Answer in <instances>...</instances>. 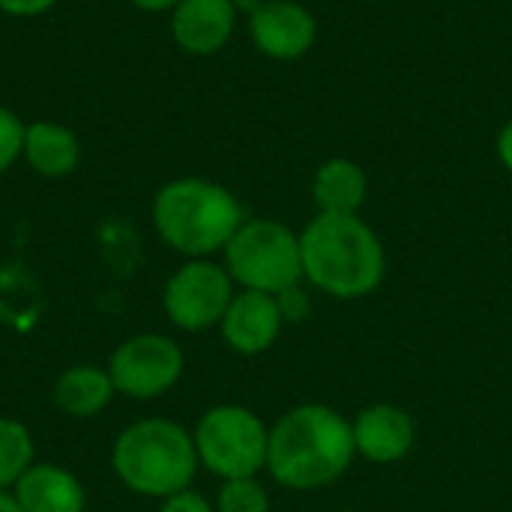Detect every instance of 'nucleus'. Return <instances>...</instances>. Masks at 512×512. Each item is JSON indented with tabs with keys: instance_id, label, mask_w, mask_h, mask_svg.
I'll return each instance as SVG.
<instances>
[{
	"instance_id": "6e6552de",
	"label": "nucleus",
	"mask_w": 512,
	"mask_h": 512,
	"mask_svg": "<svg viewBox=\"0 0 512 512\" xmlns=\"http://www.w3.org/2000/svg\"><path fill=\"white\" fill-rule=\"evenodd\" d=\"M183 348L162 333H138L114 348L108 357V375L120 396L150 402L165 396L183 375Z\"/></svg>"
},
{
	"instance_id": "423d86ee",
	"label": "nucleus",
	"mask_w": 512,
	"mask_h": 512,
	"mask_svg": "<svg viewBox=\"0 0 512 512\" xmlns=\"http://www.w3.org/2000/svg\"><path fill=\"white\" fill-rule=\"evenodd\" d=\"M198 465L213 477L243 480L267 471L270 426L243 405H216L204 411L192 432Z\"/></svg>"
},
{
	"instance_id": "f03ea898",
	"label": "nucleus",
	"mask_w": 512,
	"mask_h": 512,
	"mask_svg": "<svg viewBox=\"0 0 512 512\" xmlns=\"http://www.w3.org/2000/svg\"><path fill=\"white\" fill-rule=\"evenodd\" d=\"M300 255L303 282L333 300L369 297L387 273L384 243L360 213H318L300 231Z\"/></svg>"
},
{
	"instance_id": "412c9836",
	"label": "nucleus",
	"mask_w": 512,
	"mask_h": 512,
	"mask_svg": "<svg viewBox=\"0 0 512 512\" xmlns=\"http://www.w3.org/2000/svg\"><path fill=\"white\" fill-rule=\"evenodd\" d=\"M159 512H216V507L204 495H198L195 489H183V492L165 498Z\"/></svg>"
},
{
	"instance_id": "aec40b11",
	"label": "nucleus",
	"mask_w": 512,
	"mask_h": 512,
	"mask_svg": "<svg viewBox=\"0 0 512 512\" xmlns=\"http://www.w3.org/2000/svg\"><path fill=\"white\" fill-rule=\"evenodd\" d=\"M276 303H279V312H282V321L285 324H303L312 315V297L303 288V282L279 291L276 294Z\"/></svg>"
},
{
	"instance_id": "dca6fc26",
	"label": "nucleus",
	"mask_w": 512,
	"mask_h": 512,
	"mask_svg": "<svg viewBox=\"0 0 512 512\" xmlns=\"http://www.w3.org/2000/svg\"><path fill=\"white\" fill-rule=\"evenodd\" d=\"M114 384H111V375L108 369H99V366H72L66 369L57 384H54V405L66 414V417H75V420H87V417H96L99 411L108 408V402L114 399Z\"/></svg>"
},
{
	"instance_id": "20e7f679",
	"label": "nucleus",
	"mask_w": 512,
	"mask_h": 512,
	"mask_svg": "<svg viewBox=\"0 0 512 512\" xmlns=\"http://www.w3.org/2000/svg\"><path fill=\"white\" fill-rule=\"evenodd\" d=\"M111 468L129 492L165 501L189 489L201 465L192 432L174 420L147 417L117 435Z\"/></svg>"
},
{
	"instance_id": "4be33fe9",
	"label": "nucleus",
	"mask_w": 512,
	"mask_h": 512,
	"mask_svg": "<svg viewBox=\"0 0 512 512\" xmlns=\"http://www.w3.org/2000/svg\"><path fill=\"white\" fill-rule=\"evenodd\" d=\"M60 0H0V12L9 18H39L51 12Z\"/></svg>"
},
{
	"instance_id": "b1692460",
	"label": "nucleus",
	"mask_w": 512,
	"mask_h": 512,
	"mask_svg": "<svg viewBox=\"0 0 512 512\" xmlns=\"http://www.w3.org/2000/svg\"><path fill=\"white\" fill-rule=\"evenodd\" d=\"M141 12H174L180 0H129Z\"/></svg>"
},
{
	"instance_id": "9d476101",
	"label": "nucleus",
	"mask_w": 512,
	"mask_h": 512,
	"mask_svg": "<svg viewBox=\"0 0 512 512\" xmlns=\"http://www.w3.org/2000/svg\"><path fill=\"white\" fill-rule=\"evenodd\" d=\"M249 36L264 57L297 60L315 45L318 24L312 12L294 0H264V6L249 15Z\"/></svg>"
},
{
	"instance_id": "7ed1b4c3",
	"label": "nucleus",
	"mask_w": 512,
	"mask_h": 512,
	"mask_svg": "<svg viewBox=\"0 0 512 512\" xmlns=\"http://www.w3.org/2000/svg\"><path fill=\"white\" fill-rule=\"evenodd\" d=\"M150 216L159 240L183 258H210L222 252L246 222L237 195L204 177L165 183L153 198Z\"/></svg>"
},
{
	"instance_id": "393cba45",
	"label": "nucleus",
	"mask_w": 512,
	"mask_h": 512,
	"mask_svg": "<svg viewBox=\"0 0 512 512\" xmlns=\"http://www.w3.org/2000/svg\"><path fill=\"white\" fill-rule=\"evenodd\" d=\"M0 512H24L18 507V501H15V495L12 492H3L0 489Z\"/></svg>"
},
{
	"instance_id": "f257e3e1",
	"label": "nucleus",
	"mask_w": 512,
	"mask_h": 512,
	"mask_svg": "<svg viewBox=\"0 0 512 512\" xmlns=\"http://www.w3.org/2000/svg\"><path fill=\"white\" fill-rule=\"evenodd\" d=\"M357 456L351 420L321 402L285 411L270 426L267 474L291 492H318L342 480Z\"/></svg>"
},
{
	"instance_id": "1a4fd4ad",
	"label": "nucleus",
	"mask_w": 512,
	"mask_h": 512,
	"mask_svg": "<svg viewBox=\"0 0 512 512\" xmlns=\"http://www.w3.org/2000/svg\"><path fill=\"white\" fill-rule=\"evenodd\" d=\"M357 456L372 465H396L417 444V420L393 402H375L351 420Z\"/></svg>"
},
{
	"instance_id": "ddd939ff",
	"label": "nucleus",
	"mask_w": 512,
	"mask_h": 512,
	"mask_svg": "<svg viewBox=\"0 0 512 512\" xmlns=\"http://www.w3.org/2000/svg\"><path fill=\"white\" fill-rule=\"evenodd\" d=\"M9 492L24 512H84L87 507L78 477L51 462H33Z\"/></svg>"
},
{
	"instance_id": "9b49d317",
	"label": "nucleus",
	"mask_w": 512,
	"mask_h": 512,
	"mask_svg": "<svg viewBox=\"0 0 512 512\" xmlns=\"http://www.w3.org/2000/svg\"><path fill=\"white\" fill-rule=\"evenodd\" d=\"M285 321L279 312V303L273 294H261V291H237L222 324V342L240 354V357H261L267 354L279 333H282Z\"/></svg>"
},
{
	"instance_id": "f8f14e48",
	"label": "nucleus",
	"mask_w": 512,
	"mask_h": 512,
	"mask_svg": "<svg viewBox=\"0 0 512 512\" xmlns=\"http://www.w3.org/2000/svg\"><path fill=\"white\" fill-rule=\"evenodd\" d=\"M237 27L234 0H180L171 12V39L180 51L210 57L228 45Z\"/></svg>"
},
{
	"instance_id": "6ab92c4d",
	"label": "nucleus",
	"mask_w": 512,
	"mask_h": 512,
	"mask_svg": "<svg viewBox=\"0 0 512 512\" xmlns=\"http://www.w3.org/2000/svg\"><path fill=\"white\" fill-rule=\"evenodd\" d=\"M27 123L6 105H0V177L21 159L24 153Z\"/></svg>"
},
{
	"instance_id": "4468645a",
	"label": "nucleus",
	"mask_w": 512,
	"mask_h": 512,
	"mask_svg": "<svg viewBox=\"0 0 512 512\" xmlns=\"http://www.w3.org/2000/svg\"><path fill=\"white\" fill-rule=\"evenodd\" d=\"M21 156L30 165V171H36L39 177L60 180L78 168L81 144L69 126L54 123V120H33V123H27Z\"/></svg>"
},
{
	"instance_id": "39448f33",
	"label": "nucleus",
	"mask_w": 512,
	"mask_h": 512,
	"mask_svg": "<svg viewBox=\"0 0 512 512\" xmlns=\"http://www.w3.org/2000/svg\"><path fill=\"white\" fill-rule=\"evenodd\" d=\"M225 270L240 291L279 294L303 282L300 234L279 219H246L222 249Z\"/></svg>"
},
{
	"instance_id": "5701e85b",
	"label": "nucleus",
	"mask_w": 512,
	"mask_h": 512,
	"mask_svg": "<svg viewBox=\"0 0 512 512\" xmlns=\"http://www.w3.org/2000/svg\"><path fill=\"white\" fill-rule=\"evenodd\" d=\"M498 156H501V165L512 174V120L498 135Z\"/></svg>"
},
{
	"instance_id": "2eb2a0df",
	"label": "nucleus",
	"mask_w": 512,
	"mask_h": 512,
	"mask_svg": "<svg viewBox=\"0 0 512 512\" xmlns=\"http://www.w3.org/2000/svg\"><path fill=\"white\" fill-rule=\"evenodd\" d=\"M369 198V177L366 171L351 159H327L312 180V201L318 204V213H342L357 216Z\"/></svg>"
},
{
	"instance_id": "a211bd4d",
	"label": "nucleus",
	"mask_w": 512,
	"mask_h": 512,
	"mask_svg": "<svg viewBox=\"0 0 512 512\" xmlns=\"http://www.w3.org/2000/svg\"><path fill=\"white\" fill-rule=\"evenodd\" d=\"M213 507L216 512H270L273 501L258 477H243V480H225Z\"/></svg>"
},
{
	"instance_id": "0eeeda50",
	"label": "nucleus",
	"mask_w": 512,
	"mask_h": 512,
	"mask_svg": "<svg viewBox=\"0 0 512 512\" xmlns=\"http://www.w3.org/2000/svg\"><path fill=\"white\" fill-rule=\"evenodd\" d=\"M234 294V279L228 276L225 264L189 258L165 282L162 309L174 327L186 333H204L222 324Z\"/></svg>"
},
{
	"instance_id": "a878e982",
	"label": "nucleus",
	"mask_w": 512,
	"mask_h": 512,
	"mask_svg": "<svg viewBox=\"0 0 512 512\" xmlns=\"http://www.w3.org/2000/svg\"><path fill=\"white\" fill-rule=\"evenodd\" d=\"M234 6H237V12L252 15L255 9H261V6H264V0H234Z\"/></svg>"
},
{
	"instance_id": "f3484780",
	"label": "nucleus",
	"mask_w": 512,
	"mask_h": 512,
	"mask_svg": "<svg viewBox=\"0 0 512 512\" xmlns=\"http://www.w3.org/2000/svg\"><path fill=\"white\" fill-rule=\"evenodd\" d=\"M33 435L21 420L0 417V489L9 492L33 465Z\"/></svg>"
}]
</instances>
